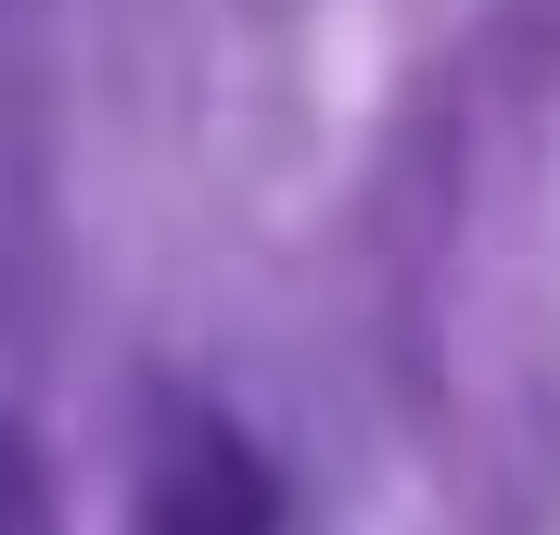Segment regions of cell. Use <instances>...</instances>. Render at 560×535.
Listing matches in <instances>:
<instances>
[{
    "mask_svg": "<svg viewBox=\"0 0 560 535\" xmlns=\"http://www.w3.org/2000/svg\"><path fill=\"white\" fill-rule=\"evenodd\" d=\"M0 535H51V485H38V460H26L13 421H0Z\"/></svg>",
    "mask_w": 560,
    "mask_h": 535,
    "instance_id": "obj_2",
    "label": "cell"
},
{
    "mask_svg": "<svg viewBox=\"0 0 560 535\" xmlns=\"http://www.w3.org/2000/svg\"><path fill=\"white\" fill-rule=\"evenodd\" d=\"M280 485L255 472V446L205 408H178L166 446H153V498H140V535H268Z\"/></svg>",
    "mask_w": 560,
    "mask_h": 535,
    "instance_id": "obj_1",
    "label": "cell"
}]
</instances>
